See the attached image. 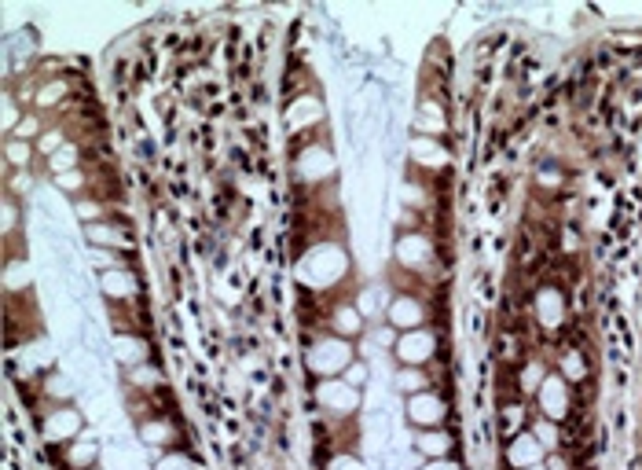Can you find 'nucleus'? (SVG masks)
Returning <instances> with one entry per match:
<instances>
[{
	"label": "nucleus",
	"mask_w": 642,
	"mask_h": 470,
	"mask_svg": "<svg viewBox=\"0 0 642 470\" xmlns=\"http://www.w3.org/2000/svg\"><path fill=\"white\" fill-rule=\"evenodd\" d=\"M128 378H133L140 390H155V386H162V375H158L155 368H136V371L128 375Z\"/></svg>",
	"instance_id": "39448f33"
},
{
	"label": "nucleus",
	"mask_w": 642,
	"mask_h": 470,
	"mask_svg": "<svg viewBox=\"0 0 642 470\" xmlns=\"http://www.w3.org/2000/svg\"><path fill=\"white\" fill-rule=\"evenodd\" d=\"M419 452L422 456H448V444H452V437L448 434H419Z\"/></svg>",
	"instance_id": "20e7f679"
},
{
	"label": "nucleus",
	"mask_w": 642,
	"mask_h": 470,
	"mask_svg": "<svg viewBox=\"0 0 642 470\" xmlns=\"http://www.w3.org/2000/svg\"><path fill=\"white\" fill-rule=\"evenodd\" d=\"M30 155H33V147L23 143L18 136H8V140H4V165H8V169H11V165H26Z\"/></svg>",
	"instance_id": "7ed1b4c3"
},
{
	"label": "nucleus",
	"mask_w": 642,
	"mask_h": 470,
	"mask_svg": "<svg viewBox=\"0 0 642 470\" xmlns=\"http://www.w3.org/2000/svg\"><path fill=\"white\" fill-rule=\"evenodd\" d=\"M345 382H349V386H363V382H367V368H363V364L345 368Z\"/></svg>",
	"instance_id": "6e6552de"
},
{
	"label": "nucleus",
	"mask_w": 642,
	"mask_h": 470,
	"mask_svg": "<svg viewBox=\"0 0 642 470\" xmlns=\"http://www.w3.org/2000/svg\"><path fill=\"white\" fill-rule=\"evenodd\" d=\"M441 415H444V404L433 393H422V397L411 400V419L415 422H441Z\"/></svg>",
	"instance_id": "f257e3e1"
},
{
	"label": "nucleus",
	"mask_w": 642,
	"mask_h": 470,
	"mask_svg": "<svg viewBox=\"0 0 642 470\" xmlns=\"http://www.w3.org/2000/svg\"><path fill=\"white\" fill-rule=\"evenodd\" d=\"M397 386H400L404 393H419V390L426 386V375H422V371H400V375H397Z\"/></svg>",
	"instance_id": "423d86ee"
},
{
	"label": "nucleus",
	"mask_w": 642,
	"mask_h": 470,
	"mask_svg": "<svg viewBox=\"0 0 642 470\" xmlns=\"http://www.w3.org/2000/svg\"><path fill=\"white\" fill-rule=\"evenodd\" d=\"M84 235H89L96 246H128L125 231L114 228V224H89V228H84Z\"/></svg>",
	"instance_id": "f03ea898"
},
{
	"label": "nucleus",
	"mask_w": 642,
	"mask_h": 470,
	"mask_svg": "<svg viewBox=\"0 0 642 470\" xmlns=\"http://www.w3.org/2000/svg\"><path fill=\"white\" fill-rule=\"evenodd\" d=\"M55 184H59L62 191H81V187H84V173H81V169H70V173H59Z\"/></svg>",
	"instance_id": "0eeeda50"
}]
</instances>
